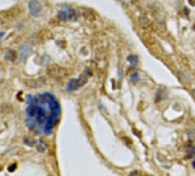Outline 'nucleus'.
Segmentation results:
<instances>
[{"mask_svg":"<svg viewBox=\"0 0 195 176\" xmlns=\"http://www.w3.org/2000/svg\"><path fill=\"white\" fill-rule=\"evenodd\" d=\"M192 166H193V167H194V168H195V160H194V161H193V164H192Z\"/></svg>","mask_w":195,"mask_h":176,"instance_id":"aec40b11","label":"nucleus"},{"mask_svg":"<svg viewBox=\"0 0 195 176\" xmlns=\"http://www.w3.org/2000/svg\"><path fill=\"white\" fill-rule=\"evenodd\" d=\"M16 56H17V54H16V51H13V49H8L6 51V54H5V57L7 61L9 62H14L15 59H16Z\"/></svg>","mask_w":195,"mask_h":176,"instance_id":"6e6552de","label":"nucleus"},{"mask_svg":"<svg viewBox=\"0 0 195 176\" xmlns=\"http://www.w3.org/2000/svg\"><path fill=\"white\" fill-rule=\"evenodd\" d=\"M79 17V13L77 9L70 6H63L58 10V18L61 21H75Z\"/></svg>","mask_w":195,"mask_h":176,"instance_id":"f03ea898","label":"nucleus"},{"mask_svg":"<svg viewBox=\"0 0 195 176\" xmlns=\"http://www.w3.org/2000/svg\"><path fill=\"white\" fill-rule=\"evenodd\" d=\"M41 10H42L41 4L38 0H31L29 2V12L32 16H36V17L39 16L41 14Z\"/></svg>","mask_w":195,"mask_h":176,"instance_id":"39448f33","label":"nucleus"},{"mask_svg":"<svg viewBox=\"0 0 195 176\" xmlns=\"http://www.w3.org/2000/svg\"><path fill=\"white\" fill-rule=\"evenodd\" d=\"M130 80L134 81V82H137L139 80V73L138 72H135V73H132L130 76Z\"/></svg>","mask_w":195,"mask_h":176,"instance_id":"ddd939ff","label":"nucleus"},{"mask_svg":"<svg viewBox=\"0 0 195 176\" xmlns=\"http://www.w3.org/2000/svg\"><path fill=\"white\" fill-rule=\"evenodd\" d=\"M184 10H185V14H186V15H188V9H187V8H185V9H184Z\"/></svg>","mask_w":195,"mask_h":176,"instance_id":"a211bd4d","label":"nucleus"},{"mask_svg":"<svg viewBox=\"0 0 195 176\" xmlns=\"http://www.w3.org/2000/svg\"><path fill=\"white\" fill-rule=\"evenodd\" d=\"M127 61L130 63V65L131 66H135L138 64V56L137 55H128V57H127Z\"/></svg>","mask_w":195,"mask_h":176,"instance_id":"1a4fd4ad","label":"nucleus"},{"mask_svg":"<svg viewBox=\"0 0 195 176\" xmlns=\"http://www.w3.org/2000/svg\"><path fill=\"white\" fill-rule=\"evenodd\" d=\"M46 84V78H38V79H33V80H28L26 81V86H29L31 88H39L42 87Z\"/></svg>","mask_w":195,"mask_h":176,"instance_id":"423d86ee","label":"nucleus"},{"mask_svg":"<svg viewBox=\"0 0 195 176\" xmlns=\"http://www.w3.org/2000/svg\"><path fill=\"white\" fill-rule=\"evenodd\" d=\"M37 149L40 151V152H43L45 150H46V143L41 141V139H39L38 141V143H37Z\"/></svg>","mask_w":195,"mask_h":176,"instance_id":"9d476101","label":"nucleus"},{"mask_svg":"<svg viewBox=\"0 0 195 176\" xmlns=\"http://www.w3.org/2000/svg\"><path fill=\"white\" fill-rule=\"evenodd\" d=\"M88 76L89 74H82L78 79H71L66 85V90L67 92H74V90H78L82 86H85L88 81Z\"/></svg>","mask_w":195,"mask_h":176,"instance_id":"7ed1b4c3","label":"nucleus"},{"mask_svg":"<svg viewBox=\"0 0 195 176\" xmlns=\"http://www.w3.org/2000/svg\"><path fill=\"white\" fill-rule=\"evenodd\" d=\"M26 103L25 125L33 132L51 135L61 118V105L57 97L47 92L36 96L28 95Z\"/></svg>","mask_w":195,"mask_h":176,"instance_id":"f257e3e1","label":"nucleus"},{"mask_svg":"<svg viewBox=\"0 0 195 176\" xmlns=\"http://www.w3.org/2000/svg\"><path fill=\"white\" fill-rule=\"evenodd\" d=\"M15 168H16V164H14V165H12V167L9 168V172H14Z\"/></svg>","mask_w":195,"mask_h":176,"instance_id":"2eb2a0df","label":"nucleus"},{"mask_svg":"<svg viewBox=\"0 0 195 176\" xmlns=\"http://www.w3.org/2000/svg\"><path fill=\"white\" fill-rule=\"evenodd\" d=\"M191 95H192V97H193V100L195 101V88L191 92Z\"/></svg>","mask_w":195,"mask_h":176,"instance_id":"dca6fc26","label":"nucleus"},{"mask_svg":"<svg viewBox=\"0 0 195 176\" xmlns=\"http://www.w3.org/2000/svg\"><path fill=\"white\" fill-rule=\"evenodd\" d=\"M47 71H48V74L53 78H55V79H62V78L67 76V70L62 67V66L56 65V64L55 65H49Z\"/></svg>","mask_w":195,"mask_h":176,"instance_id":"20e7f679","label":"nucleus"},{"mask_svg":"<svg viewBox=\"0 0 195 176\" xmlns=\"http://www.w3.org/2000/svg\"><path fill=\"white\" fill-rule=\"evenodd\" d=\"M36 143V141L32 139V137H24V144L29 145V147H33Z\"/></svg>","mask_w":195,"mask_h":176,"instance_id":"9b49d317","label":"nucleus"},{"mask_svg":"<svg viewBox=\"0 0 195 176\" xmlns=\"http://www.w3.org/2000/svg\"><path fill=\"white\" fill-rule=\"evenodd\" d=\"M187 137L191 141H195V129L194 128H191L187 131Z\"/></svg>","mask_w":195,"mask_h":176,"instance_id":"f8f14e48","label":"nucleus"},{"mask_svg":"<svg viewBox=\"0 0 195 176\" xmlns=\"http://www.w3.org/2000/svg\"><path fill=\"white\" fill-rule=\"evenodd\" d=\"M4 37H5V32L2 31V32H1V38H4Z\"/></svg>","mask_w":195,"mask_h":176,"instance_id":"6ab92c4d","label":"nucleus"},{"mask_svg":"<svg viewBox=\"0 0 195 176\" xmlns=\"http://www.w3.org/2000/svg\"><path fill=\"white\" fill-rule=\"evenodd\" d=\"M30 51H31V47H30L29 45H23V46H21L18 56H20V59H21L22 62H25V59H26L28 55L30 54Z\"/></svg>","mask_w":195,"mask_h":176,"instance_id":"0eeeda50","label":"nucleus"},{"mask_svg":"<svg viewBox=\"0 0 195 176\" xmlns=\"http://www.w3.org/2000/svg\"><path fill=\"white\" fill-rule=\"evenodd\" d=\"M193 157H195V147H192L187 153V158H193Z\"/></svg>","mask_w":195,"mask_h":176,"instance_id":"4468645a","label":"nucleus"},{"mask_svg":"<svg viewBox=\"0 0 195 176\" xmlns=\"http://www.w3.org/2000/svg\"><path fill=\"white\" fill-rule=\"evenodd\" d=\"M188 4L192 6H195V0H188Z\"/></svg>","mask_w":195,"mask_h":176,"instance_id":"f3484780","label":"nucleus"}]
</instances>
